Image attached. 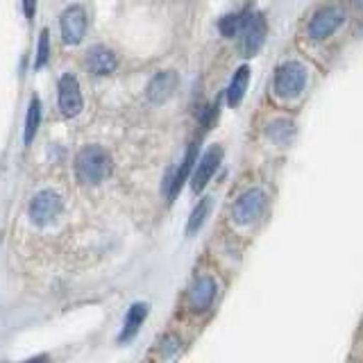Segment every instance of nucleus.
Here are the masks:
<instances>
[{
	"label": "nucleus",
	"instance_id": "f257e3e1",
	"mask_svg": "<svg viewBox=\"0 0 363 363\" xmlns=\"http://www.w3.org/2000/svg\"><path fill=\"white\" fill-rule=\"evenodd\" d=\"M113 173V162L107 150L100 145H86L77 152L75 159V175L82 184H100Z\"/></svg>",
	"mask_w": 363,
	"mask_h": 363
},
{
	"label": "nucleus",
	"instance_id": "f03ea898",
	"mask_svg": "<svg viewBox=\"0 0 363 363\" xmlns=\"http://www.w3.org/2000/svg\"><path fill=\"white\" fill-rule=\"evenodd\" d=\"M62 211H64V200L60 193H55V191H41L30 202V218L39 227L52 225L60 218Z\"/></svg>",
	"mask_w": 363,
	"mask_h": 363
},
{
	"label": "nucleus",
	"instance_id": "7ed1b4c3",
	"mask_svg": "<svg viewBox=\"0 0 363 363\" xmlns=\"http://www.w3.org/2000/svg\"><path fill=\"white\" fill-rule=\"evenodd\" d=\"M306 84V68L300 62H286L275 73V91L281 98H295Z\"/></svg>",
	"mask_w": 363,
	"mask_h": 363
},
{
	"label": "nucleus",
	"instance_id": "20e7f679",
	"mask_svg": "<svg viewBox=\"0 0 363 363\" xmlns=\"http://www.w3.org/2000/svg\"><path fill=\"white\" fill-rule=\"evenodd\" d=\"M57 102L66 118H75L82 111V94H79V82L75 75H62L60 86H57Z\"/></svg>",
	"mask_w": 363,
	"mask_h": 363
},
{
	"label": "nucleus",
	"instance_id": "39448f33",
	"mask_svg": "<svg viewBox=\"0 0 363 363\" xmlns=\"http://www.w3.org/2000/svg\"><path fill=\"white\" fill-rule=\"evenodd\" d=\"M60 28H62V41L66 45H77L82 41L84 32H86V11L82 5H71L62 18H60Z\"/></svg>",
	"mask_w": 363,
	"mask_h": 363
},
{
	"label": "nucleus",
	"instance_id": "423d86ee",
	"mask_svg": "<svg viewBox=\"0 0 363 363\" xmlns=\"http://www.w3.org/2000/svg\"><path fill=\"white\" fill-rule=\"evenodd\" d=\"M264 204H266L264 191H261V189H250L234 204V211H232L234 213V223L236 225H250V223H255L259 216H261V211H264Z\"/></svg>",
	"mask_w": 363,
	"mask_h": 363
},
{
	"label": "nucleus",
	"instance_id": "0eeeda50",
	"mask_svg": "<svg viewBox=\"0 0 363 363\" xmlns=\"http://www.w3.org/2000/svg\"><path fill=\"white\" fill-rule=\"evenodd\" d=\"M220 159H223V147L220 145H213V147H209V150L202 155L200 164L196 168V173H193V177H191V189H193V193H200L204 186L209 184L213 173L220 166Z\"/></svg>",
	"mask_w": 363,
	"mask_h": 363
},
{
	"label": "nucleus",
	"instance_id": "6e6552de",
	"mask_svg": "<svg viewBox=\"0 0 363 363\" xmlns=\"http://www.w3.org/2000/svg\"><path fill=\"white\" fill-rule=\"evenodd\" d=\"M340 23H343V11L338 7H325L311 18L309 34L313 39H327L340 28Z\"/></svg>",
	"mask_w": 363,
	"mask_h": 363
},
{
	"label": "nucleus",
	"instance_id": "1a4fd4ad",
	"mask_svg": "<svg viewBox=\"0 0 363 363\" xmlns=\"http://www.w3.org/2000/svg\"><path fill=\"white\" fill-rule=\"evenodd\" d=\"M241 32H243V52L247 57H252L261 45H264V39H266V23L261 18V14L247 16Z\"/></svg>",
	"mask_w": 363,
	"mask_h": 363
},
{
	"label": "nucleus",
	"instance_id": "9d476101",
	"mask_svg": "<svg viewBox=\"0 0 363 363\" xmlns=\"http://www.w3.org/2000/svg\"><path fill=\"white\" fill-rule=\"evenodd\" d=\"M216 298V281L211 277H198L189 291V306L193 311H207Z\"/></svg>",
	"mask_w": 363,
	"mask_h": 363
},
{
	"label": "nucleus",
	"instance_id": "9b49d317",
	"mask_svg": "<svg viewBox=\"0 0 363 363\" xmlns=\"http://www.w3.org/2000/svg\"><path fill=\"white\" fill-rule=\"evenodd\" d=\"M86 64H89L91 73H96V75H111L118 68V57H116V52H113V50L105 48V45H94V48H89Z\"/></svg>",
	"mask_w": 363,
	"mask_h": 363
},
{
	"label": "nucleus",
	"instance_id": "f8f14e48",
	"mask_svg": "<svg viewBox=\"0 0 363 363\" xmlns=\"http://www.w3.org/2000/svg\"><path fill=\"white\" fill-rule=\"evenodd\" d=\"M177 86V75L173 71H164L150 79L147 84V100L155 102V105H164V102L173 96V91Z\"/></svg>",
	"mask_w": 363,
	"mask_h": 363
},
{
	"label": "nucleus",
	"instance_id": "ddd939ff",
	"mask_svg": "<svg viewBox=\"0 0 363 363\" xmlns=\"http://www.w3.org/2000/svg\"><path fill=\"white\" fill-rule=\"evenodd\" d=\"M147 309H150V306H147L145 302H136V304L130 306L128 315H125L123 332H121V336H118L121 343H128V340H132V338L136 336V332L141 329V325H143V320H145V315H147Z\"/></svg>",
	"mask_w": 363,
	"mask_h": 363
},
{
	"label": "nucleus",
	"instance_id": "4468645a",
	"mask_svg": "<svg viewBox=\"0 0 363 363\" xmlns=\"http://www.w3.org/2000/svg\"><path fill=\"white\" fill-rule=\"evenodd\" d=\"M247 82H250V68L241 66L234 73L232 82H230V89H227V105H230V107L241 105V100H243L245 91H247Z\"/></svg>",
	"mask_w": 363,
	"mask_h": 363
},
{
	"label": "nucleus",
	"instance_id": "2eb2a0df",
	"mask_svg": "<svg viewBox=\"0 0 363 363\" xmlns=\"http://www.w3.org/2000/svg\"><path fill=\"white\" fill-rule=\"evenodd\" d=\"M196 152H198V147L196 145H191L189 147V152H186V157H184V162L179 164V170H177V175H175V179L173 182H168V198L173 200L177 193H179V189H182V184L186 182V177H189V173H191V166H193V162H196Z\"/></svg>",
	"mask_w": 363,
	"mask_h": 363
},
{
	"label": "nucleus",
	"instance_id": "dca6fc26",
	"mask_svg": "<svg viewBox=\"0 0 363 363\" xmlns=\"http://www.w3.org/2000/svg\"><path fill=\"white\" fill-rule=\"evenodd\" d=\"M39 125H41V102H39V98H32L28 113H26V134H23V141H26V145H30L34 141Z\"/></svg>",
	"mask_w": 363,
	"mask_h": 363
},
{
	"label": "nucleus",
	"instance_id": "f3484780",
	"mask_svg": "<svg viewBox=\"0 0 363 363\" xmlns=\"http://www.w3.org/2000/svg\"><path fill=\"white\" fill-rule=\"evenodd\" d=\"M209 207H211V198H202L198 207L193 209L191 218H189V225H186V232H189V234H193V232H198V230H200L202 223H204V218H207V213H209Z\"/></svg>",
	"mask_w": 363,
	"mask_h": 363
},
{
	"label": "nucleus",
	"instance_id": "a211bd4d",
	"mask_svg": "<svg viewBox=\"0 0 363 363\" xmlns=\"http://www.w3.org/2000/svg\"><path fill=\"white\" fill-rule=\"evenodd\" d=\"M243 23H245V16H241V14H230V16L220 18L218 30L223 32V37H236V34L243 30Z\"/></svg>",
	"mask_w": 363,
	"mask_h": 363
},
{
	"label": "nucleus",
	"instance_id": "6ab92c4d",
	"mask_svg": "<svg viewBox=\"0 0 363 363\" xmlns=\"http://www.w3.org/2000/svg\"><path fill=\"white\" fill-rule=\"evenodd\" d=\"M270 139L277 141V143H286L291 136H293V123L291 121H275L270 125Z\"/></svg>",
	"mask_w": 363,
	"mask_h": 363
},
{
	"label": "nucleus",
	"instance_id": "aec40b11",
	"mask_svg": "<svg viewBox=\"0 0 363 363\" xmlns=\"http://www.w3.org/2000/svg\"><path fill=\"white\" fill-rule=\"evenodd\" d=\"M48 57H50V32L43 30L39 37V50H37V62H34V66L43 68L45 62H48Z\"/></svg>",
	"mask_w": 363,
	"mask_h": 363
},
{
	"label": "nucleus",
	"instance_id": "412c9836",
	"mask_svg": "<svg viewBox=\"0 0 363 363\" xmlns=\"http://www.w3.org/2000/svg\"><path fill=\"white\" fill-rule=\"evenodd\" d=\"M162 350H164V359H173L177 354V350H179V340L175 336H166Z\"/></svg>",
	"mask_w": 363,
	"mask_h": 363
},
{
	"label": "nucleus",
	"instance_id": "4be33fe9",
	"mask_svg": "<svg viewBox=\"0 0 363 363\" xmlns=\"http://www.w3.org/2000/svg\"><path fill=\"white\" fill-rule=\"evenodd\" d=\"M23 11H26V16L32 21L34 11H37V0H23Z\"/></svg>",
	"mask_w": 363,
	"mask_h": 363
},
{
	"label": "nucleus",
	"instance_id": "5701e85b",
	"mask_svg": "<svg viewBox=\"0 0 363 363\" xmlns=\"http://www.w3.org/2000/svg\"><path fill=\"white\" fill-rule=\"evenodd\" d=\"M354 5H357V7H363V0H354Z\"/></svg>",
	"mask_w": 363,
	"mask_h": 363
}]
</instances>
